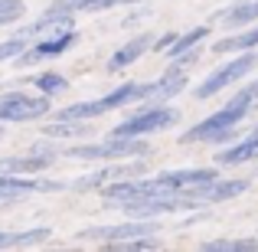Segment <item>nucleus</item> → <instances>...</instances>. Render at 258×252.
<instances>
[{
	"instance_id": "nucleus-1",
	"label": "nucleus",
	"mask_w": 258,
	"mask_h": 252,
	"mask_svg": "<svg viewBox=\"0 0 258 252\" xmlns=\"http://www.w3.org/2000/svg\"><path fill=\"white\" fill-rule=\"evenodd\" d=\"M248 112H252V98H245V95L239 92L232 102H226L219 112H213L209 118H203L200 125H193L189 131H183L180 141H183V144H196V141H206V144H226V141L235 134L239 121L248 118Z\"/></svg>"
},
{
	"instance_id": "nucleus-2",
	"label": "nucleus",
	"mask_w": 258,
	"mask_h": 252,
	"mask_svg": "<svg viewBox=\"0 0 258 252\" xmlns=\"http://www.w3.org/2000/svg\"><path fill=\"white\" fill-rule=\"evenodd\" d=\"M180 121V112L170 105H141L134 115H127L121 125L111 128L114 138H147V134L167 131Z\"/></svg>"
},
{
	"instance_id": "nucleus-3",
	"label": "nucleus",
	"mask_w": 258,
	"mask_h": 252,
	"mask_svg": "<svg viewBox=\"0 0 258 252\" xmlns=\"http://www.w3.org/2000/svg\"><path fill=\"white\" fill-rule=\"evenodd\" d=\"M62 154L76 161H127V158L151 154V147H147L144 138H114V134H108V141H101V144H69Z\"/></svg>"
},
{
	"instance_id": "nucleus-4",
	"label": "nucleus",
	"mask_w": 258,
	"mask_h": 252,
	"mask_svg": "<svg viewBox=\"0 0 258 252\" xmlns=\"http://www.w3.org/2000/svg\"><path fill=\"white\" fill-rule=\"evenodd\" d=\"M255 63H258V53H255V49H245L242 56H232L226 66H219L216 72H209V76L193 88V95H196L200 102L213 98V95H219V92H222V88H229L232 82H239L242 76H248V72L255 69Z\"/></svg>"
},
{
	"instance_id": "nucleus-5",
	"label": "nucleus",
	"mask_w": 258,
	"mask_h": 252,
	"mask_svg": "<svg viewBox=\"0 0 258 252\" xmlns=\"http://www.w3.org/2000/svg\"><path fill=\"white\" fill-rule=\"evenodd\" d=\"M69 183L62 180H39L33 174H0V207H10V203H20L33 193H59Z\"/></svg>"
},
{
	"instance_id": "nucleus-6",
	"label": "nucleus",
	"mask_w": 258,
	"mask_h": 252,
	"mask_svg": "<svg viewBox=\"0 0 258 252\" xmlns=\"http://www.w3.org/2000/svg\"><path fill=\"white\" fill-rule=\"evenodd\" d=\"M49 95H30V92H7L0 95V121H36L49 115Z\"/></svg>"
},
{
	"instance_id": "nucleus-7",
	"label": "nucleus",
	"mask_w": 258,
	"mask_h": 252,
	"mask_svg": "<svg viewBox=\"0 0 258 252\" xmlns=\"http://www.w3.org/2000/svg\"><path fill=\"white\" fill-rule=\"evenodd\" d=\"M79 43V33L76 30H62V33H46L43 39H36L33 46H26L23 53H20L13 63L20 66V69H26V66H36L43 63V59H52V56H62L66 49H72V46Z\"/></svg>"
},
{
	"instance_id": "nucleus-8",
	"label": "nucleus",
	"mask_w": 258,
	"mask_h": 252,
	"mask_svg": "<svg viewBox=\"0 0 258 252\" xmlns=\"http://www.w3.org/2000/svg\"><path fill=\"white\" fill-rule=\"evenodd\" d=\"M157 226L151 220H127V223H118V226H88L79 233V239H92V242H105V246H118V242H127L134 236H154Z\"/></svg>"
},
{
	"instance_id": "nucleus-9",
	"label": "nucleus",
	"mask_w": 258,
	"mask_h": 252,
	"mask_svg": "<svg viewBox=\"0 0 258 252\" xmlns=\"http://www.w3.org/2000/svg\"><path fill=\"white\" fill-rule=\"evenodd\" d=\"M147 170V164L141 158H127V161H114L111 167H101V170H92V174L72 180V190H101L105 183L111 180H124V177H141Z\"/></svg>"
},
{
	"instance_id": "nucleus-10",
	"label": "nucleus",
	"mask_w": 258,
	"mask_h": 252,
	"mask_svg": "<svg viewBox=\"0 0 258 252\" xmlns=\"http://www.w3.org/2000/svg\"><path fill=\"white\" fill-rule=\"evenodd\" d=\"M189 85V76L183 69H167L160 79H154V82H144V92H141V102L144 105H167L170 98L183 92V88Z\"/></svg>"
},
{
	"instance_id": "nucleus-11",
	"label": "nucleus",
	"mask_w": 258,
	"mask_h": 252,
	"mask_svg": "<svg viewBox=\"0 0 258 252\" xmlns=\"http://www.w3.org/2000/svg\"><path fill=\"white\" fill-rule=\"evenodd\" d=\"M219 177L216 167H180V170H160L157 180L164 183L167 190L173 193H186V190H196V187H206Z\"/></svg>"
},
{
	"instance_id": "nucleus-12",
	"label": "nucleus",
	"mask_w": 258,
	"mask_h": 252,
	"mask_svg": "<svg viewBox=\"0 0 258 252\" xmlns=\"http://www.w3.org/2000/svg\"><path fill=\"white\" fill-rule=\"evenodd\" d=\"M52 164L49 151H30V154H7L0 158V174H39Z\"/></svg>"
},
{
	"instance_id": "nucleus-13",
	"label": "nucleus",
	"mask_w": 258,
	"mask_h": 252,
	"mask_svg": "<svg viewBox=\"0 0 258 252\" xmlns=\"http://www.w3.org/2000/svg\"><path fill=\"white\" fill-rule=\"evenodd\" d=\"M151 43H154L151 33H138V36H131L121 49L111 53V59H108V72H121V69H127V66H134L147 49H151Z\"/></svg>"
},
{
	"instance_id": "nucleus-14",
	"label": "nucleus",
	"mask_w": 258,
	"mask_h": 252,
	"mask_svg": "<svg viewBox=\"0 0 258 252\" xmlns=\"http://www.w3.org/2000/svg\"><path fill=\"white\" fill-rule=\"evenodd\" d=\"M209 23H219L226 30H239V26H252L258 23V0H239V4L219 10Z\"/></svg>"
},
{
	"instance_id": "nucleus-15",
	"label": "nucleus",
	"mask_w": 258,
	"mask_h": 252,
	"mask_svg": "<svg viewBox=\"0 0 258 252\" xmlns=\"http://www.w3.org/2000/svg\"><path fill=\"white\" fill-rule=\"evenodd\" d=\"M252 161H258V128L248 134L245 141L229 144L226 151L216 154V164L219 167H242V164H252Z\"/></svg>"
},
{
	"instance_id": "nucleus-16",
	"label": "nucleus",
	"mask_w": 258,
	"mask_h": 252,
	"mask_svg": "<svg viewBox=\"0 0 258 252\" xmlns=\"http://www.w3.org/2000/svg\"><path fill=\"white\" fill-rule=\"evenodd\" d=\"M248 187H252V177H235V180H219V177H216V180L206 183V190H203V203H206V207H213V203L232 200V196L245 193Z\"/></svg>"
},
{
	"instance_id": "nucleus-17",
	"label": "nucleus",
	"mask_w": 258,
	"mask_h": 252,
	"mask_svg": "<svg viewBox=\"0 0 258 252\" xmlns=\"http://www.w3.org/2000/svg\"><path fill=\"white\" fill-rule=\"evenodd\" d=\"M255 46H258V23H252L248 30H242V33H235V36H222L219 43H213V49H209V53H216V56H226V53L255 49Z\"/></svg>"
},
{
	"instance_id": "nucleus-18",
	"label": "nucleus",
	"mask_w": 258,
	"mask_h": 252,
	"mask_svg": "<svg viewBox=\"0 0 258 252\" xmlns=\"http://www.w3.org/2000/svg\"><path fill=\"white\" fill-rule=\"evenodd\" d=\"M43 134H46V138H52V141H79V138H88L92 128H88V121L56 118V121H49V125L43 128Z\"/></svg>"
},
{
	"instance_id": "nucleus-19",
	"label": "nucleus",
	"mask_w": 258,
	"mask_h": 252,
	"mask_svg": "<svg viewBox=\"0 0 258 252\" xmlns=\"http://www.w3.org/2000/svg\"><path fill=\"white\" fill-rule=\"evenodd\" d=\"M203 252H258V233L245 239H209L200 246Z\"/></svg>"
},
{
	"instance_id": "nucleus-20",
	"label": "nucleus",
	"mask_w": 258,
	"mask_h": 252,
	"mask_svg": "<svg viewBox=\"0 0 258 252\" xmlns=\"http://www.w3.org/2000/svg\"><path fill=\"white\" fill-rule=\"evenodd\" d=\"M209 36V30L206 26H193V30H186V33H176V39H173V46L167 49V56H180V53H186V49H193V46H200L203 39Z\"/></svg>"
},
{
	"instance_id": "nucleus-21",
	"label": "nucleus",
	"mask_w": 258,
	"mask_h": 252,
	"mask_svg": "<svg viewBox=\"0 0 258 252\" xmlns=\"http://www.w3.org/2000/svg\"><path fill=\"white\" fill-rule=\"evenodd\" d=\"M33 85H36V92H43V95H59V92H66L69 79H66L62 72H56V69H46V72H39V76H33Z\"/></svg>"
},
{
	"instance_id": "nucleus-22",
	"label": "nucleus",
	"mask_w": 258,
	"mask_h": 252,
	"mask_svg": "<svg viewBox=\"0 0 258 252\" xmlns=\"http://www.w3.org/2000/svg\"><path fill=\"white\" fill-rule=\"evenodd\" d=\"M52 236L49 226H33V229H23V233H13L10 236V249H26V246H39Z\"/></svg>"
},
{
	"instance_id": "nucleus-23",
	"label": "nucleus",
	"mask_w": 258,
	"mask_h": 252,
	"mask_svg": "<svg viewBox=\"0 0 258 252\" xmlns=\"http://www.w3.org/2000/svg\"><path fill=\"white\" fill-rule=\"evenodd\" d=\"M30 46V39L23 36V33H13V36H7L4 43H0V63H7V59H17L20 53Z\"/></svg>"
},
{
	"instance_id": "nucleus-24",
	"label": "nucleus",
	"mask_w": 258,
	"mask_h": 252,
	"mask_svg": "<svg viewBox=\"0 0 258 252\" xmlns=\"http://www.w3.org/2000/svg\"><path fill=\"white\" fill-rule=\"evenodd\" d=\"M92 7H95V0H56V4H49L46 7V13H92Z\"/></svg>"
},
{
	"instance_id": "nucleus-25",
	"label": "nucleus",
	"mask_w": 258,
	"mask_h": 252,
	"mask_svg": "<svg viewBox=\"0 0 258 252\" xmlns=\"http://www.w3.org/2000/svg\"><path fill=\"white\" fill-rule=\"evenodd\" d=\"M200 56H203V43L193 46V49H186V53H180V56H173V59H170V69H183V72H186Z\"/></svg>"
},
{
	"instance_id": "nucleus-26",
	"label": "nucleus",
	"mask_w": 258,
	"mask_h": 252,
	"mask_svg": "<svg viewBox=\"0 0 258 252\" xmlns=\"http://www.w3.org/2000/svg\"><path fill=\"white\" fill-rule=\"evenodd\" d=\"M144 0H95L92 13H105V10H114V7H138Z\"/></svg>"
},
{
	"instance_id": "nucleus-27",
	"label": "nucleus",
	"mask_w": 258,
	"mask_h": 252,
	"mask_svg": "<svg viewBox=\"0 0 258 252\" xmlns=\"http://www.w3.org/2000/svg\"><path fill=\"white\" fill-rule=\"evenodd\" d=\"M173 39H176V33L170 30V33H164V36H154V43H151V49L154 53H167L173 46Z\"/></svg>"
},
{
	"instance_id": "nucleus-28",
	"label": "nucleus",
	"mask_w": 258,
	"mask_h": 252,
	"mask_svg": "<svg viewBox=\"0 0 258 252\" xmlns=\"http://www.w3.org/2000/svg\"><path fill=\"white\" fill-rule=\"evenodd\" d=\"M20 17H23V7H7V10H0V26L17 23Z\"/></svg>"
},
{
	"instance_id": "nucleus-29",
	"label": "nucleus",
	"mask_w": 258,
	"mask_h": 252,
	"mask_svg": "<svg viewBox=\"0 0 258 252\" xmlns=\"http://www.w3.org/2000/svg\"><path fill=\"white\" fill-rule=\"evenodd\" d=\"M242 95H245V98H252V102H258V76L252 79V82L242 85Z\"/></svg>"
},
{
	"instance_id": "nucleus-30",
	"label": "nucleus",
	"mask_w": 258,
	"mask_h": 252,
	"mask_svg": "<svg viewBox=\"0 0 258 252\" xmlns=\"http://www.w3.org/2000/svg\"><path fill=\"white\" fill-rule=\"evenodd\" d=\"M144 17H151V13H147V7H141L138 13H131V17H124V26H138V23H141Z\"/></svg>"
},
{
	"instance_id": "nucleus-31",
	"label": "nucleus",
	"mask_w": 258,
	"mask_h": 252,
	"mask_svg": "<svg viewBox=\"0 0 258 252\" xmlns=\"http://www.w3.org/2000/svg\"><path fill=\"white\" fill-rule=\"evenodd\" d=\"M10 236L13 233H0V249H10Z\"/></svg>"
},
{
	"instance_id": "nucleus-32",
	"label": "nucleus",
	"mask_w": 258,
	"mask_h": 252,
	"mask_svg": "<svg viewBox=\"0 0 258 252\" xmlns=\"http://www.w3.org/2000/svg\"><path fill=\"white\" fill-rule=\"evenodd\" d=\"M7 7H23L20 0H0V10H7Z\"/></svg>"
},
{
	"instance_id": "nucleus-33",
	"label": "nucleus",
	"mask_w": 258,
	"mask_h": 252,
	"mask_svg": "<svg viewBox=\"0 0 258 252\" xmlns=\"http://www.w3.org/2000/svg\"><path fill=\"white\" fill-rule=\"evenodd\" d=\"M255 177H258V167H255ZM255 177H252V180H255Z\"/></svg>"
},
{
	"instance_id": "nucleus-34",
	"label": "nucleus",
	"mask_w": 258,
	"mask_h": 252,
	"mask_svg": "<svg viewBox=\"0 0 258 252\" xmlns=\"http://www.w3.org/2000/svg\"><path fill=\"white\" fill-rule=\"evenodd\" d=\"M0 138H4V128H0Z\"/></svg>"
}]
</instances>
